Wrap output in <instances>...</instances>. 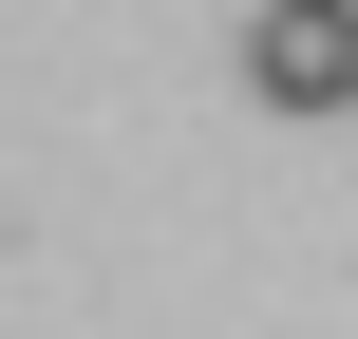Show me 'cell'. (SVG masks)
Instances as JSON below:
<instances>
[{
	"instance_id": "obj_1",
	"label": "cell",
	"mask_w": 358,
	"mask_h": 339,
	"mask_svg": "<svg viewBox=\"0 0 358 339\" xmlns=\"http://www.w3.org/2000/svg\"><path fill=\"white\" fill-rule=\"evenodd\" d=\"M245 94L264 113H358V0H245Z\"/></svg>"
}]
</instances>
